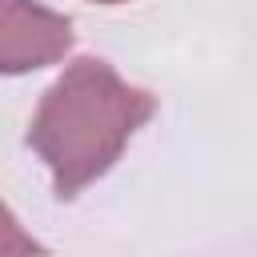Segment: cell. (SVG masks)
<instances>
[{"instance_id":"3","label":"cell","mask_w":257,"mask_h":257,"mask_svg":"<svg viewBox=\"0 0 257 257\" xmlns=\"http://www.w3.org/2000/svg\"><path fill=\"white\" fill-rule=\"evenodd\" d=\"M0 257H44V245L16 221V213L0 201Z\"/></svg>"},{"instance_id":"4","label":"cell","mask_w":257,"mask_h":257,"mask_svg":"<svg viewBox=\"0 0 257 257\" xmlns=\"http://www.w3.org/2000/svg\"><path fill=\"white\" fill-rule=\"evenodd\" d=\"M92 4H124V0H92Z\"/></svg>"},{"instance_id":"1","label":"cell","mask_w":257,"mask_h":257,"mask_svg":"<svg viewBox=\"0 0 257 257\" xmlns=\"http://www.w3.org/2000/svg\"><path fill=\"white\" fill-rule=\"evenodd\" d=\"M153 112L157 96L149 88L120 80L100 56H80L40 96L28 124V149L48 165L52 193L68 201L120 161L124 145Z\"/></svg>"},{"instance_id":"2","label":"cell","mask_w":257,"mask_h":257,"mask_svg":"<svg viewBox=\"0 0 257 257\" xmlns=\"http://www.w3.org/2000/svg\"><path fill=\"white\" fill-rule=\"evenodd\" d=\"M72 48V20L36 0H0V76L36 72Z\"/></svg>"}]
</instances>
